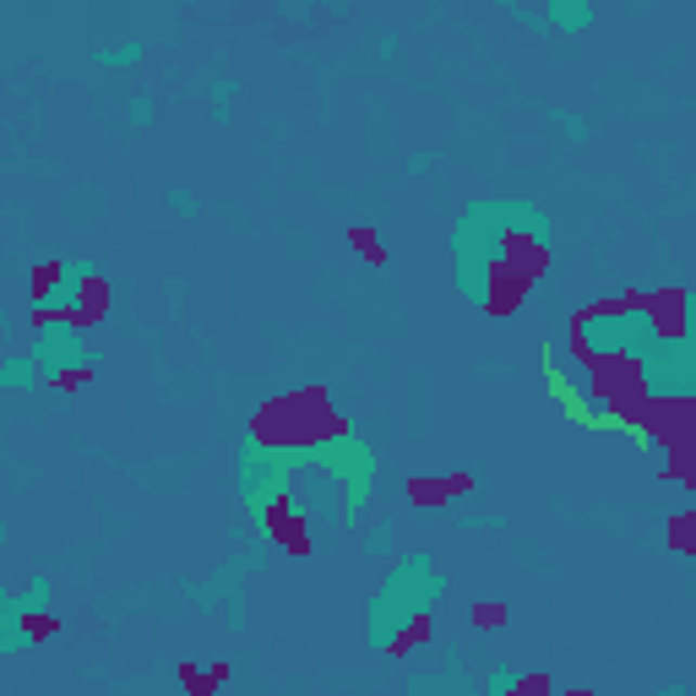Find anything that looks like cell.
Masks as SVG:
<instances>
[{
	"label": "cell",
	"mask_w": 696,
	"mask_h": 696,
	"mask_svg": "<svg viewBox=\"0 0 696 696\" xmlns=\"http://www.w3.org/2000/svg\"><path fill=\"white\" fill-rule=\"evenodd\" d=\"M164 207H169V218H180V223L202 218V196H196L191 185H169V191H164Z\"/></svg>",
	"instance_id": "7402d4cb"
},
{
	"label": "cell",
	"mask_w": 696,
	"mask_h": 696,
	"mask_svg": "<svg viewBox=\"0 0 696 696\" xmlns=\"http://www.w3.org/2000/svg\"><path fill=\"white\" fill-rule=\"evenodd\" d=\"M523 685H528V674H523L517 663H490V674L479 680V691H485V696H517Z\"/></svg>",
	"instance_id": "d6986e66"
},
{
	"label": "cell",
	"mask_w": 696,
	"mask_h": 696,
	"mask_svg": "<svg viewBox=\"0 0 696 696\" xmlns=\"http://www.w3.org/2000/svg\"><path fill=\"white\" fill-rule=\"evenodd\" d=\"M17 609H23L28 620H50V609H55V582H50L44 571H34V577L17 588Z\"/></svg>",
	"instance_id": "e0dca14e"
},
{
	"label": "cell",
	"mask_w": 696,
	"mask_h": 696,
	"mask_svg": "<svg viewBox=\"0 0 696 696\" xmlns=\"http://www.w3.org/2000/svg\"><path fill=\"white\" fill-rule=\"evenodd\" d=\"M7 550H12V523H0V560H7Z\"/></svg>",
	"instance_id": "4316f807"
},
{
	"label": "cell",
	"mask_w": 696,
	"mask_h": 696,
	"mask_svg": "<svg viewBox=\"0 0 696 696\" xmlns=\"http://www.w3.org/2000/svg\"><path fill=\"white\" fill-rule=\"evenodd\" d=\"M234 104H240V77H229V72L207 77V120H212L218 131L234 126Z\"/></svg>",
	"instance_id": "4fadbf2b"
},
{
	"label": "cell",
	"mask_w": 696,
	"mask_h": 696,
	"mask_svg": "<svg viewBox=\"0 0 696 696\" xmlns=\"http://www.w3.org/2000/svg\"><path fill=\"white\" fill-rule=\"evenodd\" d=\"M34 642H39V620H28L23 609H17V593L0 604V658H17V653H34Z\"/></svg>",
	"instance_id": "7c38bea8"
},
{
	"label": "cell",
	"mask_w": 696,
	"mask_h": 696,
	"mask_svg": "<svg viewBox=\"0 0 696 696\" xmlns=\"http://www.w3.org/2000/svg\"><path fill=\"white\" fill-rule=\"evenodd\" d=\"M506 12L517 17V12H539V0H506Z\"/></svg>",
	"instance_id": "484cf974"
},
{
	"label": "cell",
	"mask_w": 696,
	"mask_h": 696,
	"mask_svg": "<svg viewBox=\"0 0 696 696\" xmlns=\"http://www.w3.org/2000/svg\"><path fill=\"white\" fill-rule=\"evenodd\" d=\"M403 169H409V175H430V169H436V147H414Z\"/></svg>",
	"instance_id": "603a6c76"
},
{
	"label": "cell",
	"mask_w": 696,
	"mask_h": 696,
	"mask_svg": "<svg viewBox=\"0 0 696 696\" xmlns=\"http://www.w3.org/2000/svg\"><path fill=\"white\" fill-rule=\"evenodd\" d=\"M288 441L278 533H299L305 544H332L360 533L382 495V452L360 420H343Z\"/></svg>",
	"instance_id": "6da1fadb"
},
{
	"label": "cell",
	"mask_w": 696,
	"mask_h": 696,
	"mask_svg": "<svg viewBox=\"0 0 696 696\" xmlns=\"http://www.w3.org/2000/svg\"><path fill=\"white\" fill-rule=\"evenodd\" d=\"M631 376V398L653 414H685L696 403V332L685 326H663L653 337V348L626 365Z\"/></svg>",
	"instance_id": "52a82bcc"
},
{
	"label": "cell",
	"mask_w": 696,
	"mask_h": 696,
	"mask_svg": "<svg viewBox=\"0 0 696 696\" xmlns=\"http://www.w3.org/2000/svg\"><path fill=\"white\" fill-rule=\"evenodd\" d=\"M7 332H12V310H7V305H0V337H7Z\"/></svg>",
	"instance_id": "83f0119b"
},
{
	"label": "cell",
	"mask_w": 696,
	"mask_h": 696,
	"mask_svg": "<svg viewBox=\"0 0 696 696\" xmlns=\"http://www.w3.org/2000/svg\"><path fill=\"white\" fill-rule=\"evenodd\" d=\"M452 528H463V533H501V528H512V517L506 512H485V506H452Z\"/></svg>",
	"instance_id": "ac0fdd59"
},
{
	"label": "cell",
	"mask_w": 696,
	"mask_h": 696,
	"mask_svg": "<svg viewBox=\"0 0 696 696\" xmlns=\"http://www.w3.org/2000/svg\"><path fill=\"white\" fill-rule=\"evenodd\" d=\"M398 50H403L398 34H382V39H376V61H398Z\"/></svg>",
	"instance_id": "cb8c5ba5"
},
{
	"label": "cell",
	"mask_w": 696,
	"mask_h": 696,
	"mask_svg": "<svg viewBox=\"0 0 696 696\" xmlns=\"http://www.w3.org/2000/svg\"><path fill=\"white\" fill-rule=\"evenodd\" d=\"M398 517H365V533H360V555L365 560H392V544H398Z\"/></svg>",
	"instance_id": "9a60e30c"
},
{
	"label": "cell",
	"mask_w": 696,
	"mask_h": 696,
	"mask_svg": "<svg viewBox=\"0 0 696 696\" xmlns=\"http://www.w3.org/2000/svg\"><path fill=\"white\" fill-rule=\"evenodd\" d=\"M663 326H669V305L663 299H647V294L598 299V305L577 310L571 348L588 365H598V371H626V365H636L647 355Z\"/></svg>",
	"instance_id": "5b68a950"
},
{
	"label": "cell",
	"mask_w": 696,
	"mask_h": 696,
	"mask_svg": "<svg viewBox=\"0 0 696 696\" xmlns=\"http://www.w3.org/2000/svg\"><path fill=\"white\" fill-rule=\"evenodd\" d=\"M39 365L28 360V348H12V355H0V392H39Z\"/></svg>",
	"instance_id": "5bb4252c"
},
{
	"label": "cell",
	"mask_w": 696,
	"mask_h": 696,
	"mask_svg": "<svg viewBox=\"0 0 696 696\" xmlns=\"http://www.w3.org/2000/svg\"><path fill=\"white\" fill-rule=\"evenodd\" d=\"M23 348H28V360L39 365V382H44V387L82 382L88 371L104 365V348L88 337V326H82L77 315H34Z\"/></svg>",
	"instance_id": "ba28073f"
},
{
	"label": "cell",
	"mask_w": 696,
	"mask_h": 696,
	"mask_svg": "<svg viewBox=\"0 0 696 696\" xmlns=\"http://www.w3.org/2000/svg\"><path fill=\"white\" fill-rule=\"evenodd\" d=\"M126 120H131V131H153V126H158V99H153L147 88H137L131 104H126Z\"/></svg>",
	"instance_id": "44dd1931"
},
{
	"label": "cell",
	"mask_w": 696,
	"mask_h": 696,
	"mask_svg": "<svg viewBox=\"0 0 696 696\" xmlns=\"http://www.w3.org/2000/svg\"><path fill=\"white\" fill-rule=\"evenodd\" d=\"M88 61H93L99 72H131V66H142V61H147V44H137V39H115V44H99Z\"/></svg>",
	"instance_id": "2e32d148"
},
{
	"label": "cell",
	"mask_w": 696,
	"mask_h": 696,
	"mask_svg": "<svg viewBox=\"0 0 696 696\" xmlns=\"http://www.w3.org/2000/svg\"><path fill=\"white\" fill-rule=\"evenodd\" d=\"M403 691L409 696H479V680L463 669V658L452 647H441V669H409Z\"/></svg>",
	"instance_id": "30bf717a"
},
{
	"label": "cell",
	"mask_w": 696,
	"mask_h": 696,
	"mask_svg": "<svg viewBox=\"0 0 696 696\" xmlns=\"http://www.w3.org/2000/svg\"><path fill=\"white\" fill-rule=\"evenodd\" d=\"M539 12H544L550 34H566V39H582V34H593V23H598V7H593V0H539Z\"/></svg>",
	"instance_id": "8fae6325"
},
{
	"label": "cell",
	"mask_w": 696,
	"mask_h": 696,
	"mask_svg": "<svg viewBox=\"0 0 696 696\" xmlns=\"http://www.w3.org/2000/svg\"><path fill=\"white\" fill-rule=\"evenodd\" d=\"M539 371H544V398H550L571 425H582V430H620V436H631V447H636V452H647L658 468H669L663 436H658L653 425H642V420H631V414H626V403L604 387V371H598V365H588L571 343L550 337V343H544V355H539Z\"/></svg>",
	"instance_id": "3957f363"
},
{
	"label": "cell",
	"mask_w": 696,
	"mask_h": 696,
	"mask_svg": "<svg viewBox=\"0 0 696 696\" xmlns=\"http://www.w3.org/2000/svg\"><path fill=\"white\" fill-rule=\"evenodd\" d=\"M234 555H223L207 577H180V598L191 604V609H202V615H218L223 609V626L229 631H245L250 626V604H245V577H256V571H267L278 555H283V533H245V528H234Z\"/></svg>",
	"instance_id": "8992f818"
},
{
	"label": "cell",
	"mask_w": 696,
	"mask_h": 696,
	"mask_svg": "<svg viewBox=\"0 0 696 696\" xmlns=\"http://www.w3.org/2000/svg\"><path fill=\"white\" fill-rule=\"evenodd\" d=\"M164 294H169V305H175V310H180V305H185V294H191V288H185V283H180V278H169V288H164Z\"/></svg>",
	"instance_id": "d4e9b609"
},
{
	"label": "cell",
	"mask_w": 696,
	"mask_h": 696,
	"mask_svg": "<svg viewBox=\"0 0 696 696\" xmlns=\"http://www.w3.org/2000/svg\"><path fill=\"white\" fill-rule=\"evenodd\" d=\"M104 278V261L93 256H66L55 261L39 283H34V315H82L88 310V288Z\"/></svg>",
	"instance_id": "9c48e42d"
},
{
	"label": "cell",
	"mask_w": 696,
	"mask_h": 696,
	"mask_svg": "<svg viewBox=\"0 0 696 696\" xmlns=\"http://www.w3.org/2000/svg\"><path fill=\"white\" fill-rule=\"evenodd\" d=\"M447 588H452V577L430 550L392 555V566L382 571V582H376V593L365 604V647L382 653V658L403 653L425 631V620L441 609Z\"/></svg>",
	"instance_id": "277c9868"
},
{
	"label": "cell",
	"mask_w": 696,
	"mask_h": 696,
	"mask_svg": "<svg viewBox=\"0 0 696 696\" xmlns=\"http://www.w3.org/2000/svg\"><path fill=\"white\" fill-rule=\"evenodd\" d=\"M447 256H452V288L463 294V305L474 310H506V283L517 256H533L517 234H512V196H474L463 202L452 234H447Z\"/></svg>",
	"instance_id": "7a4b0ae2"
},
{
	"label": "cell",
	"mask_w": 696,
	"mask_h": 696,
	"mask_svg": "<svg viewBox=\"0 0 696 696\" xmlns=\"http://www.w3.org/2000/svg\"><path fill=\"white\" fill-rule=\"evenodd\" d=\"M544 120H550V126H555V131H560L566 142H577V147H582V142L593 137L588 115H577V109H560V104H550V109H544Z\"/></svg>",
	"instance_id": "ffe728a7"
}]
</instances>
